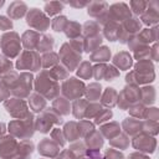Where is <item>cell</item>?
I'll list each match as a JSON object with an SVG mask.
<instances>
[{
	"mask_svg": "<svg viewBox=\"0 0 159 159\" xmlns=\"http://www.w3.org/2000/svg\"><path fill=\"white\" fill-rule=\"evenodd\" d=\"M5 107L7 109V112L16 119H24L29 116V111H27V107H26V103L22 101V99H19V98H11V99H7L5 102Z\"/></svg>",
	"mask_w": 159,
	"mask_h": 159,
	"instance_id": "cell-11",
	"label": "cell"
},
{
	"mask_svg": "<svg viewBox=\"0 0 159 159\" xmlns=\"http://www.w3.org/2000/svg\"><path fill=\"white\" fill-rule=\"evenodd\" d=\"M82 29H83V35L86 36V39H87V37H91V36H96V35H98V32H99V26H98V24L94 22V21H88V22H86Z\"/></svg>",
	"mask_w": 159,
	"mask_h": 159,
	"instance_id": "cell-43",
	"label": "cell"
},
{
	"mask_svg": "<svg viewBox=\"0 0 159 159\" xmlns=\"http://www.w3.org/2000/svg\"><path fill=\"white\" fill-rule=\"evenodd\" d=\"M106 68H107V66L103 65V63H99V65L94 66V67L92 68V72H93L94 78H96V80H102V78H104Z\"/></svg>",
	"mask_w": 159,
	"mask_h": 159,
	"instance_id": "cell-53",
	"label": "cell"
},
{
	"mask_svg": "<svg viewBox=\"0 0 159 159\" xmlns=\"http://www.w3.org/2000/svg\"><path fill=\"white\" fill-rule=\"evenodd\" d=\"M122 128L124 129V132L127 134H129L132 137H135L142 132V122L137 118H133V117L129 118L128 117L122 123Z\"/></svg>",
	"mask_w": 159,
	"mask_h": 159,
	"instance_id": "cell-17",
	"label": "cell"
},
{
	"mask_svg": "<svg viewBox=\"0 0 159 159\" xmlns=\"http://www.w3.org/2000/svg\"><path fill=\"white\" fill-rule=\"evenodd\" d=\"M48 73H50V76H51V77L57 82V81H60V80L66 78V77H67V75H68V71L66 70V67L60 66V65H56L52 70H50V71H48Z\"/></svg>",
	"mask_w": 159,
	"mask_h": 159,
	"instance_id": "cell-41",
	"label": "cell"
},
{
	"mask_svg": "<svg viewBox=\"0 0 159 159\" xmlns=\"http://www.w3.org/2000/svg\"><path fill=\"white\" fill-rule=\"evenodd\" d=\"M140 89V96H139V99L143 102V104H153L155 102V97H157V93H155V88L154 87H143V88H139Z\"/></svg>",
	"mask_w": 159,
	"mask_h": 159,
	"instance_id": "cell-26",
	"label": "cell"
},
{
	"mask_svg": "<svg viewBox=\"0 0 159 159\" xmlns=\"http://www.w3.org/2000/svg\"><path fill=\"white\" fill-rule=\"evenodd\" d=\"M57 159H77V158L75 157V154H73L70 149H66V150H62V152L58 154Z\"/></svg>",
	"mask_w": 159,
	"mask_h": 159,
	"instance_id": "cell-61",
	"label": "cell"
},
{
	"mask_svg": "<svg viewBox=\"0 0 159 159\" xmlns=\"http://www.w3.org/2000/svg\"><path fill=\"white\" fill-rule=\"evenodd\" d=\"M25 12H26V5L24 2H20V1L12 2L7 9V15L11 19H19V17L24 16Z\"/></svg>",
	"mask_w": 159,
	"mask_h": 159,
	"instance_id": "cell-30",
	"label": "cell"
},
{
	"mask_svg": "<svg viewBox=\"0 0 159 159\" xmlns=\"http://www.w3.org/2000/svg\"><path fill=\"white\" fill-rule=\"evenodd\" d=\"M31 86H32V76L27 72H22L17 77L16 82L14 83V86L10 89L16 97L24 98V97H27L30 94Z\"/></svg>",
	"mask_w": 159,
	"mask_h": 159,
	"instance_id": "cell-9",
	"label": "cell"
},
{
	"mask_svg": "<svg viewBox=\"0 0 159 159\" xmlns=\"http://www.w3.org/2000/svg\"><path fill=\"white\" fill-rule=\"evenodd\" d=\"M139 96H140V89L137 86H130L128 84L127 87L123 88V91L118 94V99H117V104L122 108V109H128L132 104L137 103L139 101Z\"/></svg>",
	"mask_w": 159,
	"mask_h": 159,
	"instance_id": "cell-6",
	"label": "cell"
},
{
	"mask_svg": "<svg viewBox=\"0 0 159 159\" xmlns=\"http://www.w3.org/2000/svg\"><path fill=\"white\" fill-rule=\"evenodd\" d=\"M84 93L87 94V98L89 101H97L99 99L101 96V84L99 83H91L87 89L84 91Z\"/></svg>",
	"mask_w": 159,
	"mask_h": 159,
	"instance_id": "cell-39",
	"label": "cell"
},
{
	"mask_svg": "<svg viewBox=\"0 0 159 159\" xmlns=\"http://www.w3.org/2000/svg\"><path fill=\"white\" fill-rule=\"evenodd\" d=\"M39 153L42 154L43 157H50V158H53L56 155H58L60 153V147L50 138H43L40 143H39Z\"/></svg>",
	"mask_w": 159,
	"mask_h": 159,
	"instance_id": "cell-15",
	"label": "cell"
},
{
	"mask_svg": "<svg viewBox=\"0 0 159 159\" xmlns=\"http://www.w3.org/2000/svg\"><path fill=\"white\" fill-rule=\"evenodd\" d=\"M86 154L87 157H82L80 159H102L99 150H87Z\"/></svg>",
	"mask_w": 159,
	"mask_h": 159,
	"instance_id": "cell-59",
	"label": "cell"
},
{
	"mask_svg": "<svg viewBox=\"0 0 159 159\" xmlns=\"http://www.w3.org/2000/svg\"><path fill=\"white\" fill-rule=\"evenodd\" d=\"M144 118H147L148 120H155V122H158V118H159V111H158V108H155V107L147 108L145 109Z\"/></svg>",
	"mask_w": 159,
	"mask_h": 159,
	"instance_id": "cell-56",
	"label": "cell"
},
{
	"mask_svg": "<svg viewBox=\"0 0 159 159\" xmlns=\"http://www.w3.org/2000/svg\"><path fill=\"white\" fill-rule=\"evenodd\" d=\"M67 24H68V21H67V17H66V16H58V17H56V19L52 21V29H53L55 31H57V32L65 31Z\"/></svg>",
	"mask_w": 159,
	"mask_h": 159,
	"instance_id": "cell-47",
	"label": "cell"
},
{
	"mask_svg": "<svg viewBox=\"0 0 159 159\" xmlns=\"http://www.w3.org/2000/svg\"><path fill=\"white\" fill-rule=\"evenodd\" d=\"M118 76H119V71H118L114 66H108V67L106 68V73H104L106 81H112V80H114V78L118 77Z\"/></svg>",
	"mask_w": 159,
	"mask_h": 159,
	"instance_id": "cell-55",
	"label": "cell"
},
{
	"mask_svg": "<svg viewBox=\"0 0 159 159\" xmlns=\"http://www.w3.org/2000/svg\"><path fill=\"white\" fill-rule=\"evenodd\" d=\"M86 145L88 147V150H99V148L103 145V137L98 130H93L86 137Z\"/></svg>",
	"mask_w": 159,
	"mask_h": 159,
	"instance_id": "cell-21",
	"label": "cell"
},
{
	"mask_svg": "<svg viewBox=\"0 0 159 159\" xmlns=\"http://www.w3.org/2000/svg\"><path fill=\"white\" fill-rule=\"evenodd\" d=\"M132 63H133L132 56L129 55V52H125V51L118 52L113 58V65L117 66L118 70H129Z\"/></svg>",
	"mask_w": 159,
	"mask_h": 159,
	"instance_id": "cell-20",
	"label": "cell"
},
{
	"mask_svg": "<svg viewBox=\"0 0 159 159\" xmlns=\"http://www.w3.org/2000/svg\"><path fill=\"white\" fill-rule=\"evenodd\" d=\"M102 109V106L99 103H88L87 104V108H86V112H84V117L86 118H92V117H96L98 114V112Z\"/></svg>",
	"mask_w": 159,
	"mask_h": 159,
	"instance_id": "cell-48",
	"label": "cell"
},
{
	"mask_svg": "<svg viewBox=\"0 0 159 159\" xmlns=\"http://www.w3.org/2000/svg\"><path fill=\"white\" fill-rule=\"evenodd\" d=\"M101 134H103L107 139H113L114 137H117L119 133H120V127L117 122H111V123H107L101 127Z\"/></svg>",
	"mask_w": 159,
	"mask_h": 159,
	"instance_id": "cell-23",
	"label": "cell"
},
{
	"mask_svg": "<svg viewBox=\"0 0 159 159\" xmlns=\"http://www.w3.org/2000/svg\"><path fill=\"white\" fill-rule=\"evenodd\" d=\"M29 104L34 112H42L43 108L46 107V101L41 94L34 93V94H31V97L29 99Z\"/></svg>",
	"mask_w": 159,
	"mask_h": 159,
	"instance_id": "cell-31",
	"label": "cell"
},
{
	"mask_svg": "<svg viewBox=\"0 0 159 159\" xmlns=\"http://www.w3.org/2000/svg\"><path fill=\"white\" fill-rule=\"evenodd\" d=\"M52 109H55L60 116L70 113V102L66 98H56L52 103Z\"/></svg>",
	"mask_w": 159,
	"mask_h": 159,
	"instance_id": "cell-33",
	"label": "cell"
},
{
	"mask_svg": "<svg viewBox=\"0 0 159 159\" xmlns=\"http://www.w3.org/2000/svg\"><path fill=\"white\" fill-rule=\"evenodd\" d=\"M35 89L39 94L46 97L47 99H52L60 92V87L57 82L50 76L48 71H41L35 81Z\"/></svg>",
	"mask_w": 159,
	"mask_h": 159,
	"instance_id": "cell-1",
	"label": "cell"
},
{
	"mask_svg": "<svg viewBox=\"0 0 159 159\" xmlns=\"http://www.w3.org/2000/svg\"><path fill=\"white\" fill-rule=\"evenodd\" d=\"M9 94H10V89H9L2 82H0V101L7 99Z\"/></svg>",
	"mask_w": 159,
	"mask_h": 159,
	"instance_id": "cell-60",
	"label": "cell"
},
{
	"mask_svg": "<svg viewBox=\"0 0 159 159\" xmlns=\"http://www.w3.org/2000/svg\"><path fill=\"white\" fill-rule=\"evenodd\" d=\"M150 56H153L154 61H158V45L154 43V46L150 48Z\"/></svg>",
	"mask_w": 159,
	"mask_h": 159,
	"instance_id": "cell-63",
	"label": "cell"
},
{
	"mask_svg": "<svg viewBox=\"0 0 159 159\" xmlns=\"http://www.w3.org/2000/svg\"><path fill=\"white\" fill-rule=\"evenodd\" d=\"M62 9V5L60 2H50V4H46L45 6V10L48 15H56L61 11Z\"/></svg>",
	"mask_w": 159,
	"mask_h": 159,
	"instance_id": "cell-54",
	"label": "cell"
},
{
	"mask_svg": "<svg viewBox=\"0 0 159 159\" xmlns=\"http://www.w3.org/2000/svg\"><path fill=\"white\" fill-rule=\"evenodd\" d=\"M77 127H78V133H80V137H87L89 133H92L94 130V125L88 122V120H80L77 123Z\"/></svg>",
	"mask_w": 159,
	"mask_h": 159,
	"instance_id": "cell-44",
	"label": "cell"
},
{
	"mask_svg": "<svg viewBox=\"0 0 159 159\" xmlns=\"http://www.w3.org/2000/svg\"><path fill=\"white\" fill-rule=\"evenodd\" d=\"M102 43V36L98 34L96 36H91V37H87L84 40V45H83V50L87 51V52H93L94 50H97L99 47V45Z\"/></svg>",
	"mask_w": 159,
	"mask_h": 159,
	"instance_id": "cell-32",
	"label": "cell"
},
{
	"mask_svg": "<svg viewBox=\"0 0 159 159\" xmlns=\"http://www.w3.org/2000/svg\"><path fill=\"white\" fill-rule=\"evenodd\" d=\"M87 104L88 102L84 101V99H76L73 106H72V113L76 118H80L82 119L84 117V112H86V108H87Z\"/></svg>",
	"mask_w": 159,
	"mask_h": 159,
	"instance_id": "cell-34",
	"label": "cell"
},
{
	"mask_svg": "<svg viewBox=\"0 0 159 159\" xmlns=\"http://www.w3.org/2000/svg\"><path fill=\"white\" fill-rule=\"evenodd\" d=\"M111 145L114 147V148H118V149H125L128 145H129V139L125 134H118L117 137H114L113 139L109 140Z\"/></svg>",
	"mask_w": 159,
	"mask_h": 159,
	"instance_id": "cell-40",
	"label": "cell"
},
{
	"mask_svg": "<svg viewBox=\"0 0 159 159\" xmlns=\"http://www.w3.org/2000/svg\"><path fill=\"white\" fill-rule=\"evenodd\" d=\"M134 72L142 76H150L154 73V66L149 60H142L138 61V63L134 66Z\"/></svg>",
	"mask_w": 159,
	"mask_h": 159,
	"instance_id": "cell-24",
	"label": "cell"
},
{
	"mask_svg": "<svg viewBox=\"0 0 159 159\" xmlns=\"http://www.w3.org/2000/svg\"><path fill=\"white\" fill-rule=\"evenodd\" d=\"M26 19L27 25L39 31H45L50 26V20L39 9H31Z\"/></svg>",
	"mask_w": 159,
	"mask_h": 159,
	"instance_id": "cell-10",
	"label": "cell"
},
{
	"mask_svg": "<svg viewBox=\"0 0 159 159\" xmlns=\"http://www.w3.org/2000/svg\"><path fill=\"white\" fill-rule=\"evenodd\" d=\"M60 60H62V63L66 66L67 71H73L81 62V53L73 50L70 43H63L60 50Z\"/></svg>",
	"mask_w": 159,
	"mask_h": 159,
	"instance_id": "cell-5",
	"label": "cell"
},
{
	"mask_svg": "<svg viewBox=\"0 0 159 159\" xmlns=\"http://www.w3.org/2000/svg\"><path fill=\"white\" fill-rule=\"evenodd\" d=\"M0 46L2 48L4 55L7 58H12L15 56L19 55L20 50H21V42H20V37L16 32H6L0 41Z\"/></svg>",
	"mask_w": 159,
	"mask_h": 159,
	"instance_id": "cell-4",
	"label": "cell"
},
{
	"mask_svg": "<svg viewBox=\"0 0 159 159\" xmlns=\"http://www.w3.org/2000/svg\"><path fill=\"white\" fill-rule=\"evenodd\" d=\"M53 37L52 36H48V35H43V36H40V41H39V46H37V50L40 52H46V51H50L52 50L53 47Z\"/></svg>",
	"mask_w": 159,
	"mask_h": 159,
	"instance_id": "cell-36",
	"label": "cell"
},
{
	"mask_svg": "<svg viewBox=\"0 0 159 159\" xmlns=\"http://www.w3.org/2000/svg\"><path fill=\"white\" fill-rule=\"evenodd\" d=\"M32 150H34L32 142L29 139H24L22 142H20V144H17V150L12 159H27L31 155Z\"/></svg>",
	"mask_w": 159,
	"mask_h": 159,
	"instance_id": "cell-19",
	"label": "cell"
},
{
	"mask_svg": "<svg viewBox=\"0 0 159 159\" xmlns=\"http://www.w3.org/2000/svg\"><path fill=\"white\" fill-rule=\"evenodd\" d=\"M158 122H155V120H145V122H143L142 123V133H144V134H147V135H150V137H153V135H157V133H158Z\"/></svg>",
	"mask_w": 159,
	"mask_h": 159,
	"instance_id": "cell-38",
	"label": "cell"
},
{
	"mask_svg": "<svg viewBox=\"0 0 159 159\" xmlns=\"http://www.w3.org/2000/svg\"><path fill=\"white\" fill-rule=\"evenodd\" d=\"M16 67L19 70L37 71L41 67V58L34 51H24L16 62Z\"/></svg>",
	"mask_w": 159,
	"mask_h": 159,
	"instance_id": "cell-7",
	"label": "cell"
},
{
	"mask_svg": "<svg viewBox=\"0 0 159 159\" xmlns=\"http://www.w3.org/2000/svg\"><path fill=\"white\" fill-rule=\"evenodd\" d=\"M111 57V50L107 47V46H102V47H98L97 50H94L91 56H89V60L91 61H94V62H99V63H103L106 61H108Z\"/></svg>",
	"mask_w": 159,
	"mask_h": 159,
	"instance_id": "cell-22",
	"label": "cell"
},
{
	"mask_svg": "<svg viewBox=\"0 0 159 159\" xmlns=\"http://www.w3.org/2000/svg\"><path fill=\"white\" fill-rule=\"evenodd\" d=\"M63 135H65V139H67L70 142H75V140L80 139V133H78L77 123L76 122L66 123V125L63 128Z\"/></svg>",
	"mask_w": 159,
	"mask_h": 159,
	"instance_id": "cell-27",
	"label": "cell"
},
{
	"mask_svg": "<svg viewBox=\"0 0 159 159\" xmlns=\"http://www.w3.org/2000/svg\"><path fill=\"white\" fill-rule=\"evenodd\" d=\"M12 27L11 20L6 19L5 16H0V30H10Z\"/></svg>",
	"mask_w": 159,
	"mask_h": 159,
	"instance_id": "cell-58",
	"label": "cell"
},
{
	"mask_svg": "<svg viewBox=\"0 0 159 159\" xmlns=\"http://www.w3.org/2000/svg\"><path fill=\"white\" fill-rule=\"evenodd\" d=\"M5 132V124L4 123H0V135H2Z\"/></svg>",
	"mask_w": 159,
	"mask_h": 159,
	"instance_id": "cell-64",
	"label": "cell"
},
{
	"mask_svg": "<svg viewBox=\"0 0 159 159\" xmlns=\"http://www.w3.org/2000/svg\"><path fill=\"white\" fill-rule=\"evenodd\" d=\"M51 138H52V140H53L58 147H63L65 143H66L63 132H62L60 128H55V129L51 132Z\"/></svg>",
	"mask_w": 159,
	"mask_h": 159,
	"instance_id": "cell-49",
	"label": "cell"
},
{
	"mask_svg": "<svg viewBox=\"0 0 159 159\" xmlns=\"http://www.w3.org/2000/svg\"><path fill=\"white\" fill-rule=\"evenodd\" d=\"M128 159H150L149 157H147L145 154H142V153H132Z\"/></svg>",
	"mask_w": 159,
	"mask_h": 159,
	"instance_id": "cell-62",
	"label": "cell"
},
{
	"mask_svg": "<svg viewBox=\"0 0 159 159\" xmlns=\"http://www.w3.org/2000/svg\"><path fill=\"white\" fill-rule=\"evenodd\" d=\"M17 150V143L12 135L2 137L0 139V157L2 159H12Z\"/></svg>",
	"mask_w": 159,
	"mask_h": 159,
	"instance_id": "cell-13",
	"label": "cell"
},
{
	"mask_svg": "<svg viewBox=\"0 0 159 159\" xmlns=\"http://www.w3.org/2000/svg\"><path fill=\"white\" fill-rule=\"evenodd\" d=\"M39 41H40V35L37 32H35V31H31V30L26 31L21 37V42L27 48V51L37 50Z\"/></svg>",
	"mask_w": 159,
	"mask_h": 159,
	"instance_id": "cell-18",
	"label": "cell"
},
{
	"mask_svg": "<svg viewBox=\"0 0 159 159\" xmlns=\"http://www.w3.org/2000/svg\"><path fill=\"white\" fill-rule=\"evenodd\" d=\"M11 68H12V63H11V61H10L7 57L0 56V75L2 76L4 73L11 71Z\"/></svg>",
	"mask_w": 159,
	"mask_h": 159,
	"instance_id": "cell-52",
	"label": "cell"
},
{
	"mask_svg": "<svg viewBox=\"0 0 159 159\" xmlns=\"http://www.w3.org/2000/svg\"><path fill=\"white\" fill-rule=\"evenodd\" d=\"M130 7H132L134 14L142 15L148 7V2H145V1H132L130 2Z\"/></svg>",
	"mask_w": 159,
	"mask_h": 159,
	"instance_id": "cell-51",
	"label": "cell"
},
{
	"mask_svg": "<svg viewBox=\"0 0 159 159\" xmlns=\"http://www.w3.org/2000/svg\"><path fill=\"white\" fill-rule=\"evenodd\" d=\"M106 7H107L106 2H92L91 6H88V14L93 17L99 19L103 14H106Z\"/></svg>",
	"mask_w": 159,
	"mask_h": 159,
	"instance_id": "cell-35",
	"label": "cell"
},
{
	"mask_svg": "<svg viewBox=\"0 0 159 159\" xmlns=\"http://www.w3.org/2000/svg\"><path fill=\"white\" fill-rule=\"evenodd\" d=\"M35 130V120L31 113L24 119H15L9 124V132L12 137H17L21 139H27L34 134Z\"/></svg>",
	"mask_w": 159,
	"mask_h": 159,
	"instance_id": "cell-2",
	"label": "cell"
},
{
	"mask_svg": "<svg viewBox=\"0 0 159 159\" xmlns=\"http://www.w3.org/2000/svg\"><path fill=\"white\" fill-rule=\"evenodd\" d=\"M62 118L55 109H43L35 122V129L41 133H47L51 130L53 124H61Z\"/></svg>",
	"mask_w": 159,
	"mask_h": 159,
	"instance_id": "cell-3",
	"label": "cell"
},
{
	"mask_svg": "<svg viewBox=\"0 0 159 159\" xmlns=\"http://www.w3.org/2000/svg\"><path fill=\"white\" fill-rule=\"evenodd\" d=\"M103 159H124V157L119 150L111 148V149H107Z\"/></svg>",
	"mask_w": 159,
	"mask_h": 159,
	"instance_id": "cell-57",
	"label": "cell"
},
{
	"mask_svg": "<svg viewBox=\"0 0 159 159\" xmlns=\"http://www.w3.org/2000/svg\"><path fill=\"white\" fill-rule=\"evenodd\" d=\"M108 17L111 21H125L130 17V10L125 4H114L109 7V10L107 11Z\"/></svg>",
	"mask_w": 159,
	"mask_h": 159,
	"instance_id": "cell-14",
	"label": "cell"
},
{
	"mask_svg": "<svg viewBox=\"0 0 159 159\" xmlns=\"http://www.w3.org/2000/svg\"><path fill=\"white\" fill-rule=\"evenodd\" d=\"M84 84L82 81L72 77L67 78L62 84V93L70 99H80V97L84 93Z\"/></svg>",
	"mask_w": 159,
	"mask_h": 159,
	"instance_id": "cell-8",
	"label": "cell"
},
{
	"mask_svg": "<svg viewBox=\"0 0 159 159\" xmlns=\"http://www.w3.org/2000/svg\"><path fill=\"white\" fill-rule=\"evenodd\" d=\"M119 24L114 22V21H108L104 26V36L109 40V41H116L118 40V35H119Z\"/></svg>",
	"mask_w": 159,
	"mask_h": 159,
	"instance_id": "cell-28",
	"label": "cell"
},
{
	"mask_svg": "<svg viewBox=\"0 0 159 159\" xmlns=\"http://www.w3.org/2000/svg\"><path fill=\"white\" fill-rule=\"evenodd\" d=\"M58 60H60V58H58V56H57L56 53H53V52H47V53H45V55L42 56V58H41V66L45 67V68L56 66L57 62H58Z\"/></svg>",
	"mask_w": 159,
	"mask_h": 159,
	"instance_id": "cell-42",
	"label": "cell"
},
{
	"mask_svg": "<svg viewBox=\"0 0 159 159\" xmlns=\"http://www.w3.org/2000/svg\"><path fill=\"white\" fill-rule=\"evenodd\" d=\"M112 111L111 109H108V108H102L99 112H98V114L94 117L96 119H94V123L96 124H101V123H103V122H106V120H108L111 117H112Z\"/></svg>",
	"mask_w": 159,
	"mask_h": 159,
	"instance_id": "cell-50",
	"label": "cell"
},
{
	"mask_svg": "<svg viewBox=\"0 0 159 159\" xmlns=\"http://www.w3.org/2000/svg\"><path fill=\"white\" fill-rule=\"evenodd\" d=\"M81 30H82V27H81L80 24H77L75 21H70L67 24L66 29H65V32H66L67 37H70V39H77L81 35Z\"/></svg>",
	"mask_w": 159,
	"mask_h": 159,
	"instance_id": "cell-37",
	"label": "cell"
},
{
	"mask_svg": "<svg viewBox=\"0 0 159 159\" xmlns=\"http://www.w3.org/2000/svg\"><path fill=\"white\" fill-rule=\"evenodd\" d=\"M148 6H149V9L147 7V10L142 14V20L147 25H154L158 22V19H159L158 2H155V1L148 2Z\"/></svg>",
	"mask_w": 159,
	"mask_h": 159,
	"instance_id": "cell-16",
	"label": "cell"
},
{
	"mask_svg": "<svg viewBox=\"0 0 159 159\" xmlns=\"http://www.w3.org/2000/svg\"><path fill=\"white\" fill-rule=\"evenodd\" d=\"M77 75L83 78V80H87L92 76V67H91V63L89 62H82L78 68H77Z\"/></svg>",
	"mask_w": 159,
	"mask_h": 159,
	"instance_id": "cell-46",
	"label": "cell"
},
{
	"mask_svg": "<svg viewBox=\"0 0 159 159\" xmlns=\"http://www.w3.org/2000/svg\"><path fill=\"white\" fill-rule=\"evenodd\" d=\"M145 107L142 104V103H134V104H132L129 108H128V111H129V113L132 114V117L133 118H137V119H140V118H144V116H145Z\"/></svg>",
	"mask_w": 159,
	"mask_h": 159,
	"instance_id": "cell-45",
	"label": "cell"
},
{
	"mask_svg": "<svg viewBox=\"0 0 159 159\" xmlns=\"http://www.w3.org/2000/svg\"><path fill=\"white\" fill-rule=\"evenodd\" d=\"M132 144L139 152L153 153L155 150V147H157V140L153 137L142 133V134H138L134 137V139L132 140Z\"/></svg>",
	"mask_w": 159,
	"mask_h": 159,
	"instance_id": "cell-12",
	"label": "cell"
},
{
	"mask_svg": "<svg viewBox=\"0 0 159 159\" xmlns=\"http://www.w3.org/2000/svg\"><path fill=\"white\" fill-rule=\"evenodd\" d=\"M157 30H158L157 26L153 27V29H144V30L137 36L138 41H139L140 43H143V45H148V43L155 41V40H157Z\"/></svg>",
	"mask_w": 159,
	"mask_h": 159,
	"instance_id": "cell-29",
	"label": "cell"
},
{
	"mask_svg": "<svg viewBox=\"0 0 159 159\" xmlns=\"http://www.w3.org/2000/svg\"><path fill=\"white\" fill-rule=\"evenodd\" d=\"M117 99H118V93L114 91V88H106V91L103 92L102 94V98H101V102L103 106L106 107H109V109L112 107H114L117 104Z\"/></svg>",
	"mask_w": 159,
	"mask_h": 159,
	"instance_id": "cell-25",
	"label": "cell"
}]
</instances>
